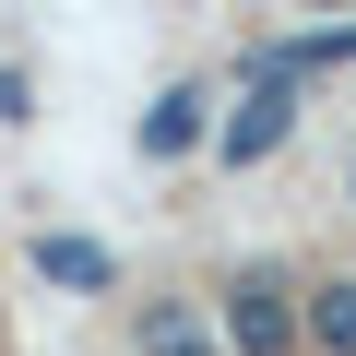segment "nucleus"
<instances>
[{
    "instance_id": "f257e3e1",
    "label": "nucleus",
    "mask_w": 356,
    "mask_h": 356,
    "mask_svg": "<svg viewBox=\"0 0 356 356\" xmlns=\"http://www.w3.org/2000/svg\"><path fill=\"white\" fill-rule=\"evenodd\" d=\"M0 356H13V332H0Z\"/></svg>"
}]
</instances>
